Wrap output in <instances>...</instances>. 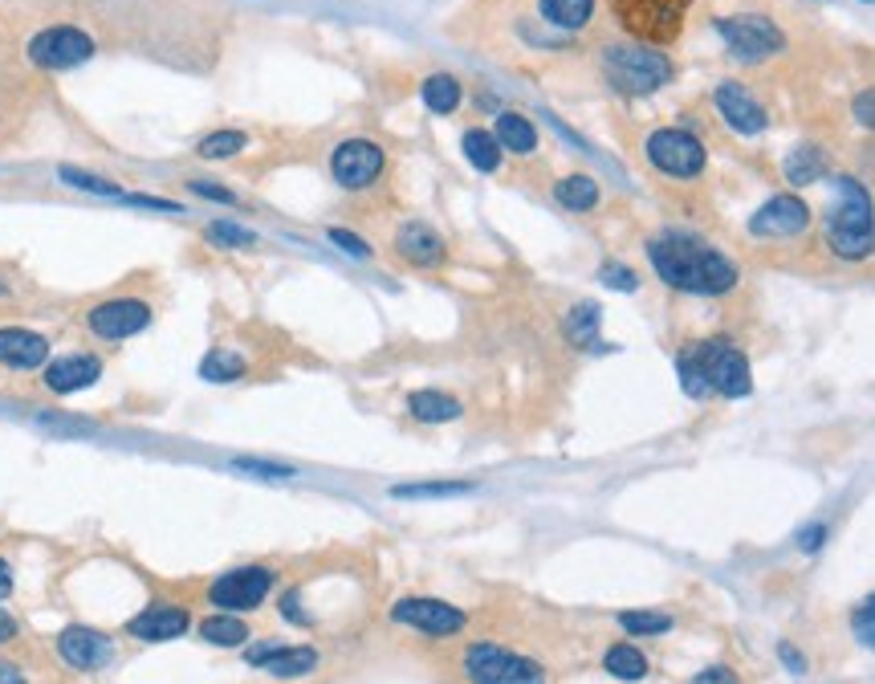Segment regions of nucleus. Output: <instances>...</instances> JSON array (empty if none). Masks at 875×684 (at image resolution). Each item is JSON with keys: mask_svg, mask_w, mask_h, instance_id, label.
<instances>
[{"mask_svg": "<svg viewBox=\"0 0 875 684\" xmlns=\"http://www.w3.org/2000/svg\"><path fill=\"white\" fill-rule=\"evenodd\" d=\"M647 257H652V270H656L660 282L672 285V290H684V294L721 297L734 294L737 282H741V270L725 253L681 233L656 236L647 245Z\"/></svg>", "mask_w": 875, "mask_h": 684, "instance_id": "1", "label": "nucleus"}, {"mask_svg": "<svg viewBox=\"0 0 875 684\" xmlns=\"http://www.w3.org/2000/svg\"><path fill=\"white\" fill-rule=\"evenodd\" d=\"M676 371H681V388L693 400H705V396L737 400V396L753 391V371H749L746 350H737L729 338H705V343L684 347L676 355Z\"/></svg>", "mask_w": 875, "mask_h": 684, "instance_id": "2", "label": "nucleus"}, {"mask_svg": "<svg viewBox=\"0 0 875 684\" xmlns=\"http://www.w3.org/2000/svg\"><path fill=\"white\" fill-rule=\"evenodd\" d=\"M607 82L623 94H656L676 78V62L664 50L640 45V41H619L603 50Z\"/></svg>", "mask_w": 875, "mask_h": 684, "instance_id": "3", "label": "nucleus"}, {"mask_svg": "<svg viewBox=\"0 0 875 684\" xmlns=\"http://www.w3.org/2000/svg\"><path fill=\"white\" fill-rule=\"evenodd\" d=\"M696 0H611V13H615L619 29L635 38L640 45H676L688 25V13H693Z\"/></svg>", "mask_w": 875, "mask_h": 684, "instance_id": "4", "label": "nucleus"}, {"mask_svg": "<svg viewBox=\"0 0 875 684\" xmlns=\"http://www.w3.org/2000/svg\"><path fill=\"white\" fill-rule=\"evenodd\" d=\"M839 183H843V200H839V208L831 212L826 245H831V253L843 261L872 257V241H875L872 200H867V192H863L860 183H851V180H839Z\"/></svg>", "mask_w": 875, "mask_h": 684, "instance_id": "5", "label": "nucleus"}, {"mask_svg": "<svg viewBox=\"0 0 875 684\" xmlns=\"http://www.w3.org/2000/svg\"><path fill=\"white\" fill-rule=\"evenodd\" d=\"M644 156H647V164H652L660 176H668V180H696V176H705V164H708L705 143L684 127L652 130L644 143Z\"/></svg>", "mask_w": 875, "mask_h": 684, "instance_id": "6", "label": "nucleus"}, {"mask_svg": "<svg viewBox=\"0 0 875 684\" xmlns=\"http://www.w3.org/2000/svg\"><path fill=\"white\" fill-rule=\"evenodd\" d=\"M717 33H721V41L729 45V53L741 57V62H770V57H778V53L786 50L782 29L761 13L717 17Z\"/></svg>", "mask_w": 875, "mask_h": 684, "instance_id": "7", "label": "nucleus"}, {"mask_svg": "<svg viewBox=\"0 0 875 684\" xmlns=\"http://www.w3.org/2000/svg\"><path fill=\"white\" fill-rule=\"evenodd\" d=\"M155 311L151 302H143V297H103V302H94L82 311V326L91 330L94 338H103V343H123V338H135L143 335L147 326H151Z\"/></svg>", "mask_w": 875, "mask_h": 684, "instance_id": "8", "label": "nucleus"}, {"mask_svg": "<svg viewBox=\"0 0 875 684\" xmlns=\"http://www.w3.org/2000/svg\"><path fill=\"white\" fill-rule=\"evenodd\" d=\"M94 38L86 29L77 25H50L33 33L25 45L29 62L38 70H50V74H62V70H74V65H86L94 57Z\"/></svg>", "mask_w": 875, "mask_h": 684, "instance_id": "9", "label": "nucleus"}, {"mask_svg": "<svg viewBox=\"0 0 875 684\" xmlns=\"http://www.w3.org/2000/svg\"><path fill=\"white\" fill-rule=\"evenodd\" d=\"M468 681L473 684H546L538 660H526L517 652H505L497 644H476L464 656Z\"/></svg>", "mask_w": 875, "mask_h": 684, "instance_id": "10", "label": "nucleus"}, {"mask_svg": "<svg viewBox=\"0 0 875 684\" xmlns=\"http://www.w3.org/2000/svg\"><path fill=\"white\" fill-rule=\"evenodd\" d=\"M383 171H387V151L371 139L338 143L335 156H330V176H335V183L338 188H347V192H362V188L379 183L383 180Z\"/></svg>", "mask_w": 875, "mask_h": 684, "instance_id": "11", "label": "nucleus"}, {"mask_svg": "<svg viewBox=\"0 0 875 684\" xmlns=\"http://www.w3.org/2000/svg\"><path fill=\"white\" fill-rule=\"evenodd\" d=\"M270 591H273L270 567H236L208 587V603L220 607V611H253V607L265 603Z\"/></svg>", "mask_w": 875, "mask_h": 684, "instance_id": "12", "label": "nucleus"}, {"mask_svg": "<svg viewBox=\"0 0 875 684\" xmlns=\"http://www.w3.org/2000/svg\"><path fill=\"white\" fill-rule=\"evenodd\" d=\"M811 229V204L807 200H799V196H773V200H766V204L753 212V220H749V233L753 236H770V241H778V236H799Z\"/></svg>", "mask_w": 875, "mask_h": 684, "instance_id": "13", "label": "nucleus"}, {"mask_svg": "<svg viewBox=\"0 0 875 684\" xmlns=\"http://www.w3.org/2000/svg\"><path fill=\"white\" fill-rule=\"evenodd\" d=\"M713 106L725 118V127L737 130V135H761V130L770 127V111L741 82H721L717 94H713Z\"/></svg>", "mask_w": 875, "mask_h": 684, "instance_id": "14", "label": "nucleus"}, {"mask_svg": "<svg viewBox=\"0 0 875 684\" xmlns=\"http://www.w3.org/2000/svg\"><path fill=\"white\" fill-rule=\"evenodd\" d=\"M103 379V359L98 355H62V359H50L41 367V388L50 396H74V391H86Z\"/></svg>", "mask_w": 875, "mask_h": 684, "instance_id": "15", "label": "nucleus"}, {"mask_svg": "<svg viewBox=\"0 0 875 684\" xmlns=\"http://www.w3.org/2000/svg\"><path fill=\"white\" fill-rule=\"evenodd\" d=\"M391 615L396 623H408L424 635H456L464 628V611L444 599H400Z\"/></svg>", "mask_w": 875, "mask_h": 684, "instance_id": "16", "label": "nucleus"}, {"mask_svg": "<svg viewBox=\"0 0 875 684\" xmlns=\"http://www.w3.org/2000/svg\"><path fill=\"white\" fill-rule=\"evenodd\" d=\"M534 17L558 38H579L599 21V0H534Z\"/></svg>", "mask_w": 875, "mask_h": 684, "instance_id": "17", "label": "nucleus"}, {"mask_svg": "<svg viewBox=\"0 0 875 684\" xmlns=\"http://www.w3.org/2000/svg\"><path fill=\"white\" fill-rule=\"evenodd\" d=\"M50 362V338L29 326H0V367L4 371H41Z\"/></svg>", "mask_w": 875, "mask_h": 684, "instance_id": "18", "label": "nucleus"}, {"mask_svg": "<svg viewBox=\"0 0 875 684\" xmlns=\"http://www.w3.org/2000/svg\"><path fill=\"white\" fill-rule=\"evenodd\" d=\"M391 249H396V257L408 261L412 270H436L440 261H444V236L424 224V220H408L396 229L391 236Z\"/></svg>", "mask_w": 875, "mask_h": 684, "instance_id": "19", "label": "nucleus"}, {"mask_svg": "<svg viewBox=\"0 0 875 684\" xmlns=\"http://www.w3.org/2000/svg\"><path fill=\"white\" fill-rule=\"evenodd\" d=\"M57 652H62L65 664L77 672H98L110 664V656H115L110 640H106L103 632H94V628H65V632L57 635Z\"/></svg>", "mask_w": 875, "mask_h": 684, "instance_id": "20", "label": "nucleus"}, {"mask_svg": "<svg viewBox=\"0 0 875 684\" xmlns=\"http://www.w3.org/2000/svg\"><path fill=\"white\" fill-rule=\"evenodd\" d=\"M188 611L176 603H151L147 611H139L135 620L127 623V635L135 640H147V644H164V640H176V635L188 632Z\"/></svg>", "mask_w": 875, "mask_h": 684, "instance_id": "21", "label": "nucleus"}, {"mask_svg": "<svg viewBox=\"0 0 875 684\" xmlns=\"http://www.w3.org/2000/svg\"><path fill=\"white\" fill-rule=\"evenodd\" d=\"M249 664L273 672V676H306V672L318 669V652H314V648L257 644V648H249Z\"/></svg>", "mask_w": 875, "mask_h": 684, "instance_id": "22", "label": "nucleus"}, {"mask_svg": "<svg viewBox=\"0 0 875 684\" xmlns=\"http://www.w3.org/2000/svg\"><path fill=\"white\" fill-rule=\"evenodd\" d=\"M493 139H497V147L509 151V156H534V151H538V127H534L526 115H517V111H502V115H497Z\"/></svg>", "mask_w": 875, "mask_h": 684, "instance_id": "23", "label": "nucleus"}, {"mask_svg": "<svg viewBox=\"0 0 875 684\" xmlns=\"http://www.w3.org/2000/svg\"><path fill=\"white\" fill-rule=\"evenodd\" d=\"M599 183L591 176H582V171H570L562 180L554 183V200L567 208V212H594L599 208Z\"/></svg>", "mask_w": 875, "mask_h": 684, "instance_id": "24", "label": "nucleus"}, {"mask_svg": "<svg viewBox=\"0 0 875 684\" xmlns=\"http://www.w3.org/2000/svg\"><path fill=\"white\" fill-rule=\"evenodd\" d=\"M408 412L424 424H444V420H456L461 415V403L444 396V391H412L408 396Z\"/></svg>", "mask_w": 875, "mask_h": 684, "instance_id": "25", "label": "nucleus"}, {"mask_svg": "<svg viewBox=\"0 0 875 684\" xmlns=\"http://www.w3.org/2000/svg\"><path fill=\"white\" fill-rule=\"evenodd\" d=\"M464 156H468V164H473L476 171H489V176H493V171L502 168L505 151L497 147L493 130L473 127V130H464Z\"/></svg>", "mask_w": 875, "mask_h": 684, "instance_id": "26", "label": "nucleus"}, {"mask_svg": "<svg viewBox=\"0 0 875 684\" xmlns=\"http://www.w3.org/2000/svg\"><path fill=\"white\" fill-rule=\"evenodd\" d=\"M420 94H424V106L432 111V115H452L456 106H461V82L452 78V74H432V78H424V86H420Z\"/></svg>", "mask_w": 875, "mask_h": 684, "instance_id": "27", "label": "nucleus"}, {"mask_svg": "<svg viewBox=\"0 0 875 684\" xmlns=\"http://www.w3.org/2000/svg\"><path fill=\"white\" fill-rule=\"evenodd\" d=\"M826 176V156L819 147H799V151H790L786 156V180L807 188V183L823 180Z\"/></svg>", "mask_w": 875, "mask_h": 684, "instance_id": "28", "label": "nucleus"}, {"mask_svg": "<svg viewBox=\"0 0 875 684\" xmlns=\"http://www.w3.org/2000/svg\"><path fill=\"white\" fill-rule=\"evenodd\" d=\"M603 669L611 672V676H619V681H644L647 656L635 644H615V648H607Z\"/></svg>", "mask_w": 875, "mask_h": 684, "instance_id": "29", "label": "nucleus"}, {"mask_svg": "<svg viewBox=\"0 0 875 684\" xmlns=\"http://www.w3.org/2000/svg\"><path fill=\"white\" fill-rule=\"evenodd\" d=\"M200 635L217 648H241L249 640V628H245V620H236L232 611H224V615H208V620L200 623Z\"/></svg>", "mask_w": 875, "mask_h": 684, "instance_id": "30", "label": "nucleus"}, {"mask_svg": "<svg viewBox=\"0 0 875 684\" xmlns=\"http://www.w3.org/2000/svg\"><path fill=\"white\" fill-rule=\"evenodd\" d=\"M245 371H249V362L241 359L236 350H224V347H217L204 362H200V375H204L208 383H232V379H241Z\"/></svg>", "mask_w": 875, "mask_h": 684, "instance_id": "31", "label": "nucleus"}, {"mask_svg": "<svg viewBox=\"0 0 875 684\" xmlns=\"http://www.w3.org/2000/svg\"><path fill=\"white\" fill-rule=\"evenodd\" d=\"M245 147H249L245 130H212V135H204V139H200L196 156H200V159H232V156H241Z\"/></svg>", "mask_w": 875, "mask_h": 684, "instance_id": "32", "label": "nucleus"}, {"mask_svg": "<svg viewBox=\"0 0 875 684\" xmlns=\"http://www.w3.org/2000/svg\"><path fill=\"white\" fill-rule=\"evenodd\" d=\"M567 335L579 343V347H591L599 343V306L594 302H579L567 318Z\"/></svg>", "mask_w": 875, "mask_h": 684, "instance_id": "33", "label": "nucleus"}, {"mask_svg": "<svg viewBox=\"0 0 875 684\" xmlns=\"http://www.w3.org/2000/svg\"><path fill=\"white\" fill-rule=\"evenodd\" d=\"M57 176H62L65 183H70V188H82V192H94V196H118V200H123V188H118L115 180H106V176H94V171H82V168H70V164H65V168H57Z\"/></svg>", "mask_w": 875, "mask_h": 684, "instance_id": "34", "label": "nucleus"}, {"mask_svg": "<svg viewBox=\"0 0 875 684\" xmlns=\"http://www.w3.org/2000/svg\"><path fill=\"white\" fill-rule=\"evenodd\" d=\"M204 236L212 241V245L220 249H249L257 245V236L249 233V229H241V224H232V220H212L204 229Z\"/></svg>", "mask_w": 875, "mask_h": 684, "instance_id": "35", "label": "nucleus"}, {"mask_svg": "<svg viewBox=\"0 0 875 684\" xmlns=\"http://www.w3.org/2000/svg\"><path fill=\"white\" fill-rule=\"evenodd\" d=\"M619 623L631 635H664L672 628V615H660V611H623Z\"/></svg>", "mask_w": 875, "mask_h": 684, "instance_id": "36", "label": "nucleus"}, {"mask_svg": "<svg viewBox=\"0 0 875 684\" xmlns=\"http://www.w3.org/2000/svg\"><path fill=\"white\" fill-rule=\"evenodd\" d=\"M599 277H603L607 290H619V294H635V290H640V277H635V270H628V265H615V261H607L603 270H599Z\"/></svg>", "mask_w": 875, "mask_h": 684, "instance_id": "37", "label": "nucleus"}, {"mask_svg": "<svg viewBox=\"0 0 875 684\" xmlns=\"http://www.w3.org/2000/svg\"><path fill=\"white\" fill-rule=\"evenodd\" d=\"M461 493H468V485H400L396 490V497H461Z\"/></svg>", "mask_w": 875, "mask_h": 684, "instance_id": "38", "label": "nucleus"}, {"mask_svg": "<svg viewBox=\"0 0 875 684\" xmlns=\"http://www.w3.org/2000/svg\"><path fill=\"white\" fill-rule=\"evenodd\" d=\"M330 241H335L338 249H342V253H350V257H359V261H371L375 257V249L367 245V241H362V236H355V233H347V229H330Z\"/></svg>", "mask_w": 875, "mask_h": 684, "instance_id": "39", "label": "nucleus"}, {"mask_svg": "<svg viewBox=\"0 0 875 684\" xmlns=\"http://www.w3.org/2000/svg\"><path fill=\"white\" fill-rule=\"evenodd\" d=\"M232 465L241 469V473H253V477H294V469L289 465H273V461H257V456H241V461H232Z\"/></svg>", "mask_w": 875, "mask_h": 684, "instance_id": "40", "label": "nucleus"}, {"mask_svg": "<svg viewBox=\"0 0 875 684\" xmlns=\"http://www.w3.org/2000/svg\"><path fill=\"white\" fill-rule=\"evenodd\" d=\"M196 196H204V200H220V204H236V192H229V188H220V183H204V180H192L188 183Z\"/></svg>", "mask_w": 875, "mask_h": 684, "instance_id": "41", "label": "nucleus"}, {"mask_svg": "<svg viewBox=\"0 0 875 684\" xmlns=\"http://www.w3.org/2000/svg\"><path fill=\"white\" fill-rule=\"evenodd\" d=\"M693 684H741V681H737L734 669H725V664H713V669L700 672V676H696Z\"/></svg>", "mask_w": 875, "mask_h": 684, "instance_id": "42", "label": "nucleus"}, {"mask_svg": "<svg viewBox=\"0 0 875 684\" xmlns=\"http://www.w3.org/2000/svg\"><path fill=\"white\" fill-rule=\"evenodd\" d=\"M855 635H860L863 644H872V599L863 607H855Z\"/></svg>", "mask_w": 875, "mask_h": 684, "instance_id": "43", "label": "nucleus"}, {"mask_svg": "<svg viewBox=\"0 0 875 684\" xmlns=\"http://www.w3.org/2000/svg\"><path fill=\"white\" fill-rule=\"evenodd\" d=\"M855 118H860L863 127H872V91H863L860 98H855Z\"/></svg>", "mask_w": 875, "mask_h": 684, "instance_id": "44", "label": "nucleus"}, {"mask_svg": "<svg viewBox=\"0 0 875 684\" xmlns=\"http://www.w3.org/2000/svg\"><path fill=\"white\" fill-rule=\"evenodd\" d=\"M826 538V526H811L807 534H802V550H819Z\"/></svg>", "mask_w": 875, "mask_h": 684, "instance_id": "45", "label": "nucleus"}, {"mask_svg": "<svg viewBox=\"0 0 875 684\" xmlns=\"http://www.w3.org/2000/svg\"><path fill=\"white\" fill-rule=\"evenodd\" d=\"M9 640H17V620L9 611H0V644H9Z\"/></svg>", "mask_w": 875, "mask_h": 684, "instance_id": "46", "label": "nucleus"}, {"mask_svg": "<svg viewBox=\"0 0 875 684\" xmlns=\"http://www.w3.org/2000/svg\"><path fill=\"white\" fill-rule=\"evenodd\" d=\"M778 652H782V660H786V664H790V672H802V669H807V660H802L799 652H794V648H790V644H782V648H778Z\"/></svg>", "mask_w": 875, "mask_h": 684, "instance_id": "47", "label": "nucleus"}, {"mask_svg": "<svg viewBox=\"0 0 875 684\" xmlns=\"http://www.w3.org/2000/svg\"><path fill=\"white\" fill-rule=\"evenodd\" d=\"M9 591H13V570L0 558V599H9Z\"/></svg>", "mask_w": 875, "mask_h": 684, "instance_id": "48", "label": "nucleus"}, {"mask_svg": "<svg viewBox=\"0 0 875 684\" xmlns=\"http://www.w3.org/2000/svg\"><path fill=\"white\" fill-rule=\"evenodd\" d=\"M0 684H25V676L17 664H0Z\"/></svg>", "mask_w": 875, "mask_h": 684, "instance_id": "49", "label": "nucleus"}]
</instances>
